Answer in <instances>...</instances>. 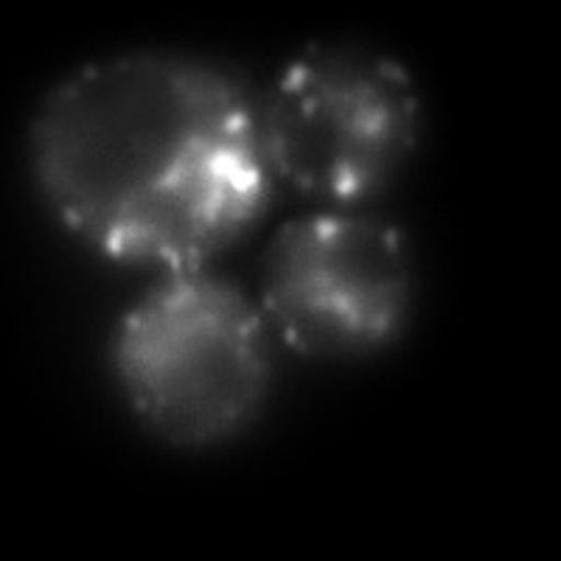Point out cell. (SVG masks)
Returning <instances> with one entry per match:
<instances>
[{
	"instance_id": "277c9868",
	"label": "cell",
	"mask_w": 561,
	"mask_h": 561,
	"mask_svg": "<svg viewBox=\"0 0 561 561\" xmlns=\"http://www.w3.org/2000/svg\"><path fill=\"white\" fill-rule=\"evenodd\" d=\"M413 289V255L393 225L363 210H320L270 242L259 309L304 357L354 359L399 337Z\"/></svg>"
},
{
	"instance_id": "3957f363",
	"label": "cell",
	"mask_w": 561,
	"mask_h": 561,
	"mask_svg": "<svg viewBox=\"0 0 561 561\" xmlns=\"http://www.w3.org/2000/svg\"><path fill=\"white\" fill-rule=\"evenodd\" d=\"M259 122L275 183L325 210H354L382 194L415 152L421 99L390 59L320 45L259 96Z\"/></svg>"
},
{
	"instance_id": "7a4b0ae2",
	"label": "cell",
	"mask_w": 561,
	"mask_h": 561,
	"mask_svg": "<svg viewBox=\"0 0 561 561\" xmlns=\"http://www.w3.org/2000/svg\"><path fill=\"white\" fill-rule=\"evenodd\" d=\"M273 340L262 309L230 280L174 270L115 323L110 370L149 433L172 447H217L264 410Z\"/></svg>"
},
{
	"instance_id": "6da1fadb",
	"label": "cell",
	"mask_w": 561,
	"mask_h": 561,
	"mask_svg": "<svg viewBox=\"0 0 561 561\" xmlns=\"http://www.w3.org/2000/svg\"><path fill=\"white\" fill-rule=\"evenodd\" d=\"M45 208L110 262L197 270L242 239L275 192L259 93L219 62L140 51L54 84L28 124Z\"/></svg>"
}]
</instances>
